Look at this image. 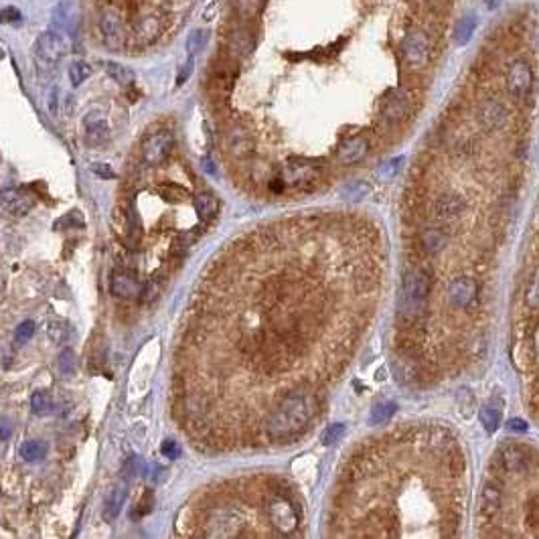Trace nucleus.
<instances>
[{
	"instance_id": "9b49d317",
	"label": "nucleus",
	"mask_w": 539,
	"mask_h": 539,
	"mask_svg": "<svg viewBox=\"0 0 539 539\" xmlns=\"http://www.w3.org/2000/svg\"><path fill=\"white\" fill-rule=\"evenodd\" d=\"M226 148L227 152L238 160H245L254 155L256 142L254 136L247 132V128L244 126H233L226 134Z\"/></svg>"
},
{
	"instance_id": "37998d69",
	"label": "nucleus",
	"mask_w": 539,
	"mask_h": 539,
	"mask_svg": "<svg viewBox=\"0 0 539 539\" xmlns=\"http://www.w3.org/2000/svg\"><path fill=\"white\" fill-rule=\"evenodd\" d=\"M84 226V219H82V213H77V211H71L67 213L59 223H57V229H70V227H79Z\"/></svg>"
},
{
	"instance_id": "0eeeda50",
	"label": "nucleus",
	"mask_w": 539,
	"mask_h": 539,
	"mask_svg": "<svg viewBox=\"0 0 539 539\" xmlns=\"http://www.w3.org/2000/svg\"><path fill=\"white\" fill-rule=\"evenodd\" d=\"M67 49H70V43L61 33L45 31V33L37 37L35 53L37 57L45 63H57L67 53Z\"/></svg>"
},
{
	"instance_id": "423d86ee",
	"label": "nucleus",
	"mask_w": 539,
	"mask_h": 539,
	"mask_svg": "<svg viewBox=\"0 0 539 539\" xmlns=\"http://www.w3.org/2000/svg\"><path fill=\"white\" fill-rule=\"evenodd\" d=\"M401 53H403V59L405 63L412 67V70H424L428 65V59H430V41L424 31H410L408 35L403 37V43H401Z\"/></svg>"
},
{
	"instance_id": "c756f323",
	"label": "nucleus",
	"mask_w": 539,
	"mask_h": 539,
	"mask_svg": "<svg viewBox=\"0 0 539 539\" xmlns=\"http://www.w3.org/2000/svg\"><path fill=\"white\" fill-rule=\"evenodd\" d=\"M158 195L160 199H164L167 203H181V201H187L191 197V193L187 191L185 187L181 185H173V183H164L158 187Z\"/></svg>"
},
{
	"instance_id": "7ed1b4c3",
	"label": "nucleus",
	"mask_w": 539,
	"mask_h": 539,
	"mask_svg": "<svg viewBox=\"0 0 539 539\" xmlns=\"http://www.w3.org/2000/svg\"><path fill=\"white\" fill-rule=\"evenodd\" d=\"M124 13L120 6L110 4L100 17V33L102 41L110 51H122L128 43V29L124 22Z\"/></svg>"
},
{
	"instance_id": "dca6fc26",
	"label": "nucleus",
	"mask_w": 539,
	"mask_h": 539,
	"mask_svg": "<svg viewBox=\"0 0 539 539\" xmlns=\"http://www.w3.org/2000/svg\"><path fill=\"white\" fill-rule=\"evenodd\" d=\"M509 112L499 100H487L479 108V120L487 130H499L507 124Z\"/></svg>"
},
{
	"instance_id": "72a5a7b5",
	"label": "nucleus",
	"mask_w": 539,
	"mask_h": 539,
	"mask_svg": "<svg viewBox=\"0 0 539 539\" xmlns=\"http://www.w3.org/2000/svg\"><path fill=\"white\" fill-rule=\"evenodd\" d=\"M481 424L487 430L488 434H493L499 426H501V412L493 405L481 408Z\"/></svg>"
},
{
	"instance_id": "a19ab883",
	"label": "nucleus",
	"mask_w": 539,
	"mask_h": 539,
	"mask_svg": "<svg viewBox=\"0 0 539 539\" xmlns=\"http://www.w3.org/2000/svg\"><path fill=\"white\" fill-rule=\"evenodd\" d=\"M47 335H49V339H51L53 343H63V339H65V323L51 320L47 325Z\"/></svg>"
},
{
	"instance_id": "f03ea898",
	"label": "nucleus",
	"mask_w": 539,
	"mask_h": 539,
	"mask_svg": "<svg viewBox=\"0 0 539 539\" xmlns=\"http://www.w3.org/2000/svg\"><path fill=\"white\" fill-rule=\"evenodd\" d=\"M432 288V276L424 268H412L403 278V298H401V311L403 314L422 313V306Z\"/></svg>"
},
{
	"instance_id": "c9c22d12",
	"label": "nucleus",
	"mask_w": 539,
	"mask_h": 539,
	"mask_svg": "<svg viewBox=\"0 0 539 539\" xmlns=\"http://www.w3.org/2000/svg\"><path fill=\"white\" fill-rule=\"evenodd\" d=\"M89 75H91V67L87 65L86 61H75L70 67V79L73 87L82 86Z\"/></svg>"
},
{
	"instance_id": "473e14b6",
	"label": "nucleus",
	"mask_w": 539,
	"mask_h": 539,
	"mask_svg": "<svg viewBox=\"0 0 539 539\" xmlns=\"http://www.w3.org/2000/svg\"><path fill=\"white\" fill-rule=\"evenodd\" d=\"M57 367H59V373L63 377H73L75 371H77V357L71 349H63L59 359H57Z\"/></svg>"
},
{
	"instance_id": "3c124183",
	"label": "nucleus",
	"mask_w": 539,
	"mask_h": 539,
	"mask_svg": "<svg viewBox=\"0 0 539 539\" xmlns=\"http://www.w3.org/2000/svg\"><path fill=\"white\" fill-rule=\"evenodd\" d=\"M507 428L513 430V432H525L527 430V422H523L519 417H513V420L507 422Z\"/></svg>"
},
{
	"instance_id": "603ef678",
	"label": "nucleus",
	"mask_w": 539,
	"mask_h": 539,
	"mask_svg": "<svg viewBox=\"0 0 539 539\" xmlns=\"http://www.w3.org/2000/svg\"><path fill=\"white\" fill-rule=\"evenodd\" d=\"M458 403L465 408V414L469 416V412H467V410H470V405H472V398L469 396V400H467V396H458Z\"/></svg>"
},
{
	"instance_id": "f257e3e1",
	"label": "nucleus",
	"mask_w": 539,
	"mask_h": 539,
	"mask_svg": "<svg viewBox=\"0 0 539 539\" xmlns=\"http://www.w3.org/2000/svg\"><path fill=\"white\" fill-rule=\"evenodd\" d=\"M318 412V401L309 391H294L286 396L270 412L264 432L270 442H288L300 434Z\"/></svg>"
},
{
	"instance_id": "f704fd0d",
	"label": "nucleus",
	"mask_w": 539,
	"mask_h": 539,
	"mask_svg": "<svg viewBox=\"0 0 539 539\" xmlns=\"http://www.w3.org/2000/svg\"><path fill=\"white\" fill-rule=\"evenodd\" d=\"M394 412H396V405H394V403H389V401L377 403V405L373 408V412H371V424H373V426L387 424V422L391 420V416H394Z\"/></svg>"
},
{
	"instance_id": "4c0bfd02",
	"label": "nucleus",
	"mask_w": 539,
	"mask_h": 539,
	"mask_svg": "<svg viewBox=\"0 0 539 539\" xmlns=\"http://www.w3.org/2000/svg\"><path fill=\"white\" fill-rule=\"evenodd\" d=\"M207 41H209L207 31H205V29H197V31H195V33H191V35H189V39H187V51L191 53V55L199 53L201 49H205Z\"/></svg>"
},
{
	"instance_id": "f3484780",
	"label": "nucleus",
	"mask_w": 539,
	"mask_h": 539,
	"mask_svg": "<svg viewBox=\"0 0 539 539\" xmlns=\"http://www.w3.org/2000/svg\"><path fill=\"white\" fill-rule=\"evenodd\" d=\"M132 33L136 37V43L138 45H152L157 41L160 33H162V20L158 15H146V17H140L134 27H132Z\"/></svg>"
},
{
	"instance_id": "20e7f679",
	"label": "nucleus",
	"mask_w": 539,
	"mask_h": 539,
	"mask_svg": "<svg viewBox=\"0 0 539 539\" xmlns=\"http://www.w3.org/2000/svg\"><path fill=\"white\" fill-rule=\"evenodd\" d=\"M235 75H238L235 59H233L229 53H221V55H217V57L213 59V65H211V77H209L211 91H213V93H217L219 98H226L227 93L231 91V87H233Z\"/></svg>"
},
{
	"instance_id": "6e6552de",
	"label": "nucleus",
	"mask_w": 539,
	"mask_h": 539,
	"mask_svg": "<svg viewBox=\"0 0 539 539\" xmlns=\"http://www.w3.org/2000/svg\"><path fill=\"white\" fill-rule=\"evenodd\" d=\"M268 515H270L272 525L278 529L280 533H284V535L294 533L296 527H298V515H296L294 505L290 503L288 499H284V497H276L270 503Z\"/></svg>"
},
{
	"instance_id": "a18cd8bd",
	"label": "nucleus",
	"mask_w": 539,
	"mask_h": 539,
	"mask_svg": "<svg viewBox=\"0 0 539 539\" xmlns=\"http://www.w3.org/2000/svg\"><path fill=\"white\" fill-rule=\"evenodd\" d=\"M91 173L96 174V176H100V178H116V173L112 171V167L110 164H105V162H93L91 164Z\"/></svg>"
},
{
	"instance_id": "09e8293b",
	"label": "nucleus",
	"mask_w": 539,
	"mask_h": 539,
	"mask_svg": "<svg viewBox=\"0 0 539 539\" xmlns=\"http://www.w3.org/2000/svg\"><path fill=\"white\" fill-rule=\"evenodd\" d=\"M160 453L164 454L167 458H176V456H178V446H176V442H173V440H167V442L162 444Z\"/></svg>"
},
{
	"instance_id": "58836bf2",
	"label": "nucleus",
	"mask_w": 539,
	"mask_h": 539,
	"mask_svg": "<svg viewBox=\"0 0 539 539\" xmlns=\"http://www.w3.org/2000/svg\"><path fill=\"white\" fill-rule=\"evenodd\" d=\"M33 335H35V323L33 320H22L15 331V343L25 345L33 339Z\"/></svg>"
},
{
	"instance_id": "a211bd4d",
	"label": "nucleus",
	"mask_w": 539,
	"mask_h": 539,
	"mask_svg": "<svg viewBox=\"0 0 539 539\" xmlns=\"http://www.w3.org/2000/svg\"><path fill=\"white\" fill-rule=\"evenodd\" d=\"M110 290L116 298H134L140 294V282L132 272L116 270L110 278Z\"/></svg>"
},
{
	"instance_id": "4be33fe9",
	"label": "nucleus",
	"mask_w": 539,
	"mask_h": 539,
	"mask_svg": "<svg viewBox=\"0 0 539 539\" xmlns=\"http://www.w3.org/2000/svg\"><path fill=\"white\" fill-rule=\"evenodd\" d=\"M126 497H128V481L124 479V481H120L116 487L112 488V493L105 497L104 509H102V517H104V521L108 523L114 521V519L120 515L124 503H126Z\"/></svg>"
},
{
	"instance_id": "c85d7f7f",
	"label": "nucleus",
	"mask_w": 539,
	"mask_h": 539,
	"mask_svg": "<svg viewBox=\"0 0 539 539\" xmlns=\"http://www.w3.org/2000/svg\"><path fill=\"white\" fill-rule=\"evenodd\" d=\"M264 4H266V0H238V2H235L238 17L242 18L244 22H249V20H254L256 17H260Z\"/></svg>"
},
{
	"instance_id": "f8f14e48",
	"label": "nucleus",
	"mask_w": 539,
	"mask_h": 539,
	"mask_svg": "<svg viewBox=\"0 0 539 539\" xmlns=\"http://www.w3.org/2000/svg\"><path fill=\"white\" fill-rule=\"evenodd\" d=\"M479 296V284L470 276L454 278L448 286V298L456 309H469Z\"/></svg>"
},
{
	"instance_id": "de8ad7c7",
	"label": "nucleus",
	"mask_w": 539,
	"mask_h": 539,
	"mask_svg": "<svg viewBox=\"0 0 539 539\" xmlns=\"http://www.w3.org/2000/svg\"><path fill=\"white\" fill-rule=\"evenodd\" d=\"M11 434H13V422L8 417L0 416V442L8 440Z\"/></svg>"
},
{
	"instance_id": "79ce46f5",
	"label": "nucleus",
	"mask_w": 539,
	"mask_h": 539,
	"mask_svg": "<svg viewBox=\"0 0 539 539\" xmlns=\"http://www.w3.org/2000/svg\"><path fill=\"white\" fill-rule=\"evenodd\" d=\"M525 300H527V304H529L531 309H538L539 306V270L535 272V276H533L531 284H529V288H527V296H525Z\"/></svg>"
},
{
	"instance_id": "bb28decb",
	"label": "nucleus",
	"mask_w": 539,
	"mask_h": 539,
	"mask_svg": "<svg viewBox=\"0 0 539 539\" xmlns=\"http://www.w3.org/2000/svg\"><path fill=\"white\" fill-rule=\"evenodd\" d=\"M164 272H160L157 270L150 278L146 280V284L140 288V300L144 302V304H152V302H157L160 294H162V286H164Z\"/></svg>"
},
{
	"instance_id": "a878e982",
	"label": "nucleus",
	"mask_w": 539,
	"mask_h": 539,
	"mask_svg": "<svg viewBox=\"0 0 539 539\" xmlns=\"http://www.w3.org/2000/svg\"><path fill=\"white\" fill-rule=\"evenodd\" d=\"M195 205V213L199 215L201 221H209L219 213V199L211 193H201L193 199Z\"/></svg>"
},
{
	"instance_id": "9d476101",
	"label": "nucleus",
	"mask_w": 539,
	"mask_h": 539,
	"mask_svg": "<svg viewBox=\"0 0 539 539\" xmlns=\"http://www.w3.org/2000/svg\"><path fill=\"white\" fill-rule=\"evenodd\" d=\"M320 171L309 160H290L282 171V185L296 187V185H309L318 178Z\"/></svg>"
},
{
	"instance_id": "8fccbe9b",
	"label": "nucleus",
	"mask_w": 539,
	"mask_h": 539,
	"mask_svg": "<svg viewBox=\"0 0 539 539\" xmlns=\"http://www.w3.org/2000/svg\"><path fill=\"white\" fill-rule=\"evenodd\" d=\"M191 71H193V59H189V61L183 65V70H181V73H178V77H176V86H183V84L189 79Z\"/></svg>"
},
{
	"instance_id": "2eb2a0df",
	"label": "nucleus",
	"mask_w": 539,
	"mask_h": 539,
	"mask_svg": "<svg viewBox=\"0 0 539 539\" xmlns=\"http://www.w3.org/2000/svg\"><path fill=\"white\" fill-rule=\"evenodd\" d=\"M382 114L389 122H401L410 114V98L405 91L394 89L389 91L382 102Z\"/></svg>"
},
{
	"instance_id": "2f4dec72",
	"label": "nucleus",
	"mask_w": 539,
	"mask_h": 539,
	"mask_svg": "<svg viewBox=\"0 0 539 539\" xmlns=\"http://www.w3.org/2000/svg\"><path fill=\"white\" fill-rule=\"evenodd\" d=\"M20 456L29 462H37L43 460L47 456V444L41 440H29L20 446Z\"/></svg>"
},
{
	"instance_id": "7c9ffc66",
	"label": "nucleus",
	"mask_w": 539,
	"mask_h": 539,
	"mask_svg": "<svg viewBox=\"0 0 539 539\" xmlns=\"http://www.w3.org/2000/svg\"><path fill=\"white\" fill-rule=\"evenodd\" d=\"M105 73L116 82V84H120V86H132V82H134V73L128 70V67H124L120 63H116V61H108L104 65Z\"/></svg>"
},
{
	"instance_id": "aec40b11",
	"label": "nucleus",
	"mask_w": 539,
	"mask_h": 539,
	"mask_svg": "<svg viewBox=\"0 0 539 539\" xmlns=\"http://www.w3.org/2000/svg\"><path fill=\"white\" fill-rule=\"evenodd\" d=\"M499 462L507 472H521L527 469V450L517 446V444H505L499 450Z\"/></svg>"
},
{
	"instance_id": "cd10ccee",
	"label": "nucleus",
	"mask_w": 539,
	"mask_h": 539,
	"mask_svg": "<svg viewBox=\"0 0 539 539\" xmlns=\"http://www.w3.org/2000/svg\"><path fill=\"white\" fill-rule=\"evenodd\" d=\"M474 27H476V18L472 15H467L462 17L458 22H456V29H454V43L456 45H467L470 41V37L474 33Z\"/></svg>"
},
{
	"instance_id": "ea45409f",
	"label": "nucleus",
	"mask_w": 539,
	"mask_h": 539,
	"mask_svg": "<svg viewBox=\"0 0 539 539\" xmlns=\"http://www.w3.org/2000/svg\"><path fill=\"white\" fill-rule=\"evenodd\" d=\"M343 436H345V426H343V424H332V426H329V428L323 432L320 440H323L325 446H332V444H337Z\"/></svg>"
},
{
	"instance_id": "e433bc0d",
	"label": "nucleus",
	"mask_w": 539,
	"mask_h": 539,
	"mask_svg": "<svg viewBox=\"0 0 539 539\" xmlns=\"http://www.w3.org/2000/svg\"><path fill=\"white\" fill-rule=\"evenodd\" d=\"M31 408H33V412H35L37 416L49 414L51 412V398H49V394L47 391H35L31 396Z\"/></svg>"
},
{
	"instance_id": "6ab92c4d",
	"label": "nucleus",
	"mask_w": 539,
	"mask_h": 539,
	"mask_svg": "<svg viewBox=\"0 0 539 539\" xmlns=\"http://www.w3.org/2000/svg\"><path fill=\"white\" fill-rule=\"evenodd\" d=\"M369 152V142L365 136H353V138L345 140L339 150H337V158L343 164H355L359 160H363Z\"/></svg>"
},
{
	"instance_id": "4468645a",
	"label": "nucleus",
	"mask_w": 539,
	"mask_h": 539,
	"mask_svg": "<svg viewBox=\"0 0 539 539\" xmlns=\"http://www.w3.org/2000/svg\"><path fill=\"white\" fill-rule=\"evenodd\" d=\"M0 203L4 205L8 213H13L17 217H25L35 205V199L22 189L4 187V189H0Z\"/></svg>"
},
{
	"instance_id": "ddd939ff",
	"label": "nucleus",
	"mask_w": 539,
	"mask_h": 539,
	"mask_svg": "<svg viewBox=\"0 0 539 539\" xmlns=\"http://www.w3.org/2000/svg\"><path fill=\"white\" fill-rule=\"evenodd\" d=\"M256 47V39L252 29L247 27V22H242L238 27L231 29V33L227 37V49L233 59H244Z\"/></svg>"
},
{
	"instance_id": "412c9836",
	"label": "nucleus",
	"mask_w": 539,
	"mask_h": 539,
	"mask_svg": "<svg viewBox=\"0 0 539 539\" xmlns=\"http://www.w3.org/2000/svg\"><path fill=\"white\" fill-rule=\"evenodd\" d=\"M84 128H86V140L89 146H102L110 138V126L96 112H91L89 116H86Z\"/></svg>"
},
{
	"instance_id": "39448f33",
	"label": "nucleus",
	"mask_w": 539,
	"mask_h": 539,
	"mask_svg": "<svg viewBox=\"0 0 539 539\" xmlns=\"http://www.w3.org/2000/svg\"><path fill=\"white\" fill-rule=\"evenodd\" d=\"M174 150V134L171 130H158L142 142V160L148 167H158Z\"/></svg>"
},
{
	"instance_id": "b1692460",
	"label": "nucleus",
	"mask_w": 539,
	"mask_h": 539,
	"mask_svg": "<svg viewBox=\"0 0 539 539\" xmlns=\"http://www.w3.org/2000/svg\"><path fill=\"white\" fill-rule=\"evenodd\" d=\"M462 211H465V201L453 193L442 195L434 203V215L440 221H453Z\"/></svg>"
},
{
	"instance_id": "49530a36",
	"label": "nucleus",
	"mask_w": 539,
	"mask_h": 539,
	"mask_svg": "<svg viewBox=\"0 0 539 539\" xmlns=\"http://www.w3.org/2000/svg\"><path fill=\"white\" fill-rule=\"evenodd\" d=\"M18 20H20L18 8L8 6V8H2V11H0V22H18Z\"/></svg>"
},
{
	"instance_id": "5701e85b",
	"label": "nucleus",
	"mask_w": 539,
	"mask_h": 539,
	"mask_svg": "<svg viewBox=\"0 0 539 539\" xmlns=\"http://www.w3.org/2000/svg\"><path fill=\"white\" fill-rule=\"evenodd\" d=\"M501 501H503V495H501V488L497 487L495 483H487L483 491H481V499H479V511L485 519H493L499 509H501Z\"/></svg>"
},
{
	"instance_id": "c03bdc74",
	"label": "nucleus",
	"mask_w": 539,
	"mask_h": 539,
	"mask_svg": "<svg viewBox=\"0 0 539 539\" xmlns=\"http://www.w3.org/2000/svg\"><path fill=\"white\" fill-rule=\"evenodd\" d=\"M152 507H155V495H152V491H146L144 493V497L140 499V503H138V513L136 515H148L150 511H152Z\"/></svg>"
},
{
	"instance_id": "1a4fd4ad",
	"label": "nucleus",
	"mask_w": 539,
	"mask_h": 539,
	"mask_svg": "<svg viewBox=\"0 0 539 539\" xmlns=\"http://www.w3.org/2000/svg\"><path fill=\"white\" fill-rule=\"evenodd\" d=\"M533 87V71L527 61H515L507 71V89L515 100H525Z\"/></svg>"
},
{
	"instance_id": "393cba45",
	"label": "nucleus",
	"mask_w": 539,
	"mask_h": 539,
	"mask_svg": "<svg viewBox=\"0 0 539 539\" xmlns=\"http://www.w3.org/2000/svg\"><path fill=\"white\" fill-rule=\"evenodd\" d=\"M420 244H422V249L430 256H436L440 254L446 245H448V233L444 229H438V227H432V229H426L420 238Z\"/></svg>"
}]
</instances>
